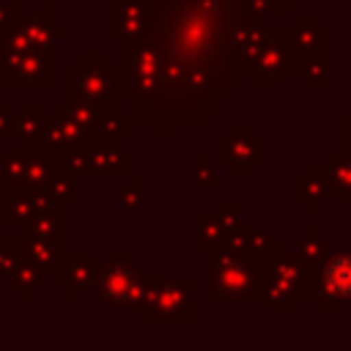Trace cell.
<instances>
[{"instance_id":"d590c367","label":"cell","mask_w":351,"mask_h":351,"mask_svg":"<svg viewBox=\"0 0 351 351\" xmlns=\"http://www.w3.org/2000/svg\"><path fill=\"white\" fill-rule=\"evenodd\" d=\"M5 228H8V225H5V208H3V195H0V236H3Z\"/></svg>"},{"instance_id":"8fae6325","label":"cell","mask_w":351,"mask_h":351,"mask_svg":"<svg viewBox=\"0 0 351 351\" xmlns=\"http://www.w3.org/2000/svg\"><path fill=\"white\" fill-rule=\"evenodd\" d=\"M8 74H11V90L27 88V90H52L55 88V55L47 52H14L0 49Z\"/></svg>"},{"instance_id":"6da1fadb","label":"cell","mask_w":351,"mask_h":351,"mask_svg":"<svg viewBox=\"0 0 351 351\" xmlns=\"http://www.w3.org/2000/svg\"><path fill=\"white\" fill-rule=\"evenodd\" d=\"M269 263L255 261L247 252L214 247L206 252V299L208 302H250L263 296Z\"/></svg>"},{"instance_id":"2e32d148","label":"cell","mask_w":351,"mask_h":351,"mask_svg":"<svg viewBox=\"0 0 351 351\" xmlns=\"http://www.w3.org/2000/svg\"><path fill=\"white\" fill-rule=\"evenodd\" d=\"M291 195L296 203L304 206V211H315L324 200H329V176H326V162L324 165H307L302 176L293 178Z\"/></svg>"},{"instance_id":"4dcf8cb0","label":"cell","mask_w":351,"mask_h":351,"mask_svg":"<svg viewBox=\"0 0 351 351\" xmlns=\"http://www.w3.org/2000/svg\"><path fill=\"white\" fill-rule=\"evenodd\" d=\"M16 16H19V5H14L8 0H0V38L14 27Z\"/></svg>"},{"instance_id":"30bf717a","label":"cell","mask_w":351,"mask_h":351,"mask_svg":"<svg viewBox=\"0 0 351 351\" xmlns=\"http://www.w3.org/2000/svg\"><path fill=\"white\" fill-rule=\"evenodd\" d=\"M329 27L318 22L313 14H296L288 25V49H291V74H299V69L321 55H329Z\"/></svg>"},{"instance_id":"ffe728a7","label":"cell","mask_w":351,"mask_h":351,"mask_svg":"<svg viewBox=\"0 0 351 351\" xmlns=\"http://www.w3.org/2000/svg\"><path fill=\"white\" fill-rule=\"evenodd\" d=\"M44 271L38 269V266H33L30 261H25V258H19V263L3 277L5 280V288L8 291H14L22 302H27L38 288H41V282H44Z\"/></svg>"},{"instance_id":"7a4b0ae2","label":"cell","mask_w":351,"mask_h":351,"mask_svg":"<svg viewBox=\"0 0 351 351\" xmlns=\"http://www.w3.org/2000/svg\"><path fill=\"white\" fill-rule=\"evenodd\" d=\"M93 293L107 310L140 313L148 296V277L137 269L126 250H112L107 252L104 263H99Z\"/></svg>"},{"instance_id":"ba28073f","label":"cell","mask_w":351,"mask_h":351,"mask_svg":"<svg viewBox=\"0 0 351 351\" xmlns=\"http://www.w3.org/2000/svg\"><path fill=\"white\" fill-rule=\"evenodd\" d=\"M217 159L219 165H228L233 176H255V170L269 159V143L258 134L252 126H236L228 137L217 143Z\"/></svg>"},{"instance_id":"484cf974","label":"cell","mask_w":351,"mask_h":351,"mask_svg":"<svg viewBox=\"0 0 351 351\" xmlns=\"http://www.w3.org/2000/svg\"><path fill=\"white\" fill-rule=\"evenodd\" d=\"M304 85L310 90H326L332 85V66H329V55H321V58H313L307 60L302 69H299Z\"/></svg>"},{"instance_id":"f546056e","label":"cell","mask_w":351,"mask_h":351,"mask_svg":"<svg viewBox=\"0 0 351 351\" xmlns=\"http://www.w3.org/2000/svg\"><path fill=\"white\" fill-rule=\"evenodd\" d=\"M19 241L16 239H3L0 236V277H5L16 263H19Z\"/></svg>"},{"instance_id":"ac0fdd59","label":"cell","mask_w":351,"mask_h":351,"mask_svg":"<svg viewBox=\"0 0 351 351\" xmlns=\"http://www.w3.org/2000/svg\"><path fill=\"white\" fill-rule=\"evenodd\" d=\"M27 192V151H5L0 154V195L11 197Z\"/></svg>"},{"instance_id":"9c48e42d","label":"cell","mask_w":351,"mask_h":351,"mask_svg":"<svg viewBox=\"0 0 351 351\" xmlns=\"http://www.w3.org/2000/svg\"><path fill=\"white\" fill-rule=\"evenodd\" d=\"M255 85L261 90L277 88L291 74V49H288V27H269V36L250 69Z\"/></svg>"},{"instance_id":"f1b7e54d","label":"cell","mask_w":351,"mask_h":351,"mask_svg":"<svg viewBox=\"0 0 351 351\" xmlns=\"http://www.w3.org/2000/svg\"><path fill=\"white\" fill-rule=\"evenodd\" d=\"M217 217H219L225 233H230V230H236V228L244 225L241 222L244 219V203L241 200H222L219 208H217Z\"/></svg>"},{"instance_id":"e0dca14e","label":"cell","mask_w":351,"mask_h":351,"mask_svg":"<svg viewBox=\"0 0 351 351\" xmlns=\"http://www.w3.org/2000/svg\"><path fill=\"white\" fill-rule=\"evenodd\" d=\"M11 118H14V134H11V140H16L19 148H25V151L38 148V137H41L44 118H47L44 104L41 101H33V99L19 101V107L11 112Z\"/></svg>"},{"instance_id":"cb8c5ba5","label":"cell","mask_w":351,"mask_h":351,"mask_svg":"<svg viewBox=\"0 0 351 351\" xmlns=\"http://www.w3.org/2000/svg\"><path fill=\"white\" fill-rule=\"evenodd\" d=\"M132 126H134V123H132L129 112L121 110V107H112V110H107V112L101 115V121H99V126H96V134L123 145V143L132 137Z\"/></svg>"},{"instance_id":"603a6c76","label":"cell","mask_w":351,"mask_h":351,"mask_svg":"<svg viewBox=\"0 0 351 351\" xmlns=\"http://www.w3.org/2000/svg\"><path fill=\"white\" fill-rule=\"evenodd\" d=\"M47 192L63 203H74L82 197V178L71 167H66V162H60L49 178V184H47Z\"/></svg>"},{"instance_id":"e575fe53","label":"cell","mask_w":351,"mask_h":351,"mask_svg":"<svg viewBox=\"0 0 351 351\" xmlns=\"http://www.w3.org/2000/svg\"><path fill=\"white\" fill-rule=\"evenodd\" d=\"M343 140H346V148L351 151V112L343 118Z\"/></svg>"},{"instance_id":"836d02e7","label":"cell","mask_w":351,"mask_h":351,"mask_svg":"<svg viewBox=\"0 0 351 351\" xmlns=\"http://www.w3.org/2000/svg\"><path fill=\"white\" fill-rule=\"evenodd\" d=\"M0 88L11 90V74H8V66H5V60H3V55H0Z\"/></svg>"},{"instance_id":"5bb4252c","label":"cell","mask_w":351,"mask_h":351,"mask_svg":"<svg viewBox=\"0 0 351 351\" xmlns=\"http://www.w3.org/2000/svg\"><path fill=\"white\" fill-rule=\"evenodd\" d=\"M19 252L25 261L38 266L47 277L55 274L63 255L69 252V239L63 236H44V233H19Z\"/></svg>"},{"instance_id":"9a60e30c","label":"cell","mask_w":351,"mask_h":351,"mask_svg":"<svg viewBox=\"0 0 351 351\" xmlns=\"http://www.w3.org/2000/svg\"><path fill=\"white\" fill-rule=\"evenodd\" d=\"M93 132L85 129L82 123L71 121L69 115H60V112H47L44 118V129H41V137H38V148L44 151H55V154H63L74 145H82L85 140H90Z\"/></svg>"},{"instance_id":"277c9868","label":"cell","mask_w":351,"mask_h":351,"mask_svg":"<svg viewBox=\"0 0 351 351\" xmlns=\"http://www.w3.org/2000/svg\"><path fill=\"white\" fill-rule=\"evenodd\" d=\"M69 96L93 101L104 110L121 107L115 63H110L101 49L82 52L80 60L71 63V69H69Z\"/></svg>"},{"instance_id":"8d00e7d4","label":"cell","mask_w":351,"mask_h":351,"mask_svg":"<svg viewBox=\"0 0 351 351\" xmlns=\"http://www.w3.org/2000/svg\"><path fill=\"white\" fill-rule=\"evenodd\" d=\"M33 3H41L44 8H55V5H60V3H66V0H33Z\"/></svg>"},{"instance_id":"d6986e66","label":"cell","mask_w":351,"mask_h":351,"mask_svg":"<svg viewBox=\"0 0 351 351\" xmlns=\"http://www.w3.org/2000/svg\"><path fill=\"white\" fill-rule=\"evenodd\" d=\"M329 200H351V151H335L326 162Z\"/></svg>"},{"instance_id":"4fadbf2b","label":"cell","mask_w":351,"mask_h":351,"mask_svg":"<svg viewBox=\"0 0 351 351\" xmlns=\"http://www.w3.org/2000/svg\"><path fill=\"white\" fill-rule=\"evenodd\" d=\"M96 271H99V263L90 250H69L63 255L60 266L55 269L52 280L71 302H82L85 293L93 291Z\"/></svg>"},{"instance_id":"1f68e13d","label":"cell","mask_w":351,"mask_h":351,"mask_svg":"<svg viewBox=\"0 0 351 351\" xmlns=\"http://www.w3.org/2000/svg\"><path fill=\"white\" fill-rule=\"evenodd\" d=\"M11 134H14V118L5 110V104L0 101V140H11Z\"/></svg>"},{"instance_id":"7402d4cb","label":"cell","mask_w":351,"mask_h":351,"mask_svg":"<svg viewBox=\"0 0 351 351\" xmlns=\"http://www.w3.org/2000/svg\"><path fill=\"white\" fill-rule=\"evenodd\" d=\"M261 299H263L266 310L274 313V315H288V313H293V304L299 302L296 293H293V288H291L288 282L277 280V277L269 274V271H266V285H263V296H261Z\"/></svg>"},{"instance_id":"44dd1931","label":"cell","mask_w":351,"mask_h":351,"mask_svg":"<svg viewBox=\"0 0 351 351\" xmlns=\"http://www.w3.org/2000/svg\"><path fill=\"white\" fill-rule=\"evenodd\" d=\"M225 241V228L217 214H195L192 217V247L200 252H208L214 247H222Z\"/></svg>"},{"instance_id":"7c38bea8","label":"cell","mask_w":351,"mask_h":351,"mask_svg":"<svg viewBox=\"0 0 351 351\" xmlns=\"http://www.w3.org/2000/svg\"><path fill=\"white\" fill-rule=\"evenodd\" d=\"M154 0H112L107 3V36L121 44H134L151 25Z\"/></svg>"},{"instance_id":"83f0119b","label":"cell","mask_w":351,"mask_h":351,"mask_svg":"<svg viewBox=\"0 0 351 351\" xmlns=\"http://www.w3.org/2000/svg\"><path fill=\"white\" fill-rule=\"evenodd\" d=\"M192 184L197 189H217L219 186L217 167L208 162V156L203 151H195V156H192Z\"/></svg>"},{"instance_id":"5b68a950","label":"cell","mask_w":351,"mask_h":351,"mask_svg":"<svg viewBox=\"0 0 351 351\" xmlns=\"http://www.w3.org/2000/svg\"><path fill=\"white\" fill-rule=\"evenodd\" d=\"M66 167H71L80 178L93 176V178H107V176H129L132 173V159L121 143H112L107 137L93 134L82 145H74L60 154Z\"/></svg>"},{"instance_id":"74e56055","label":"cell","mask_w":351,"mask_h":351,"mask_svg":"<svg viewBox=\"0 0 351 351\" xmlns=\"http://www.w3.org/2000/svg\"><path fill=\"white\" fill-rule=\"evenodd\" d=\"M8 3H14V5H22V3H33V0H8Z\"/></svg>"},{"instance_id":"8992f818","label":"cell","mask_w":351,"mask_h":351,"mask_svg":"<svg viewBox=\"0 0 351 351\" xmlns=\"http://www.w3.org/2000/svg\"><path fill=\"white\" fill-rule=\"evenodd\" d=\"M66 36H69V30L55 22L52 8H44L38 14H22L19 11L14 27L0 38V49L55 55V44L60 38H66Z\"/></svg>"},{"instance_id":"52a82bcc","label":"cell","mask_w":351,"mask_h":351,"mask_svg":"<svg viewBox=\"0 0 351 351\" xmlns=\"http://www.w3.org/2000/svg\"><path fill=\"white\" fill-rule=\"evenodd\" d=\"M315 310L343 313L351 302V252H329L315 263Z\"/></svg>"},{"instance_id":"d6a6232c","label":"cell","mask_w":351,"mask_h":351,"mask_svg":"<svg viewBox=\"0 0 351 351\" xmlns=\"http://www.w3.org/2000/svg\"><path fill=\"white\" fill-rule=\"evenodd\" d=\"M266 5H269V14L271 16L293 14V0H266Z\"/></svg>"},{"instance_id":"3957f363","label":"cell","mask_w":351,"mask_h":351,"mask_svg":"<svg viewBox=\"0 0 351 351\" xmlns=\"http://www.w3.org/2000/svg\"><path fill=\"white\" fill-rule=\"evenodd\" d=\"M195 280L184 277H148V296L140 310L145 326H189L195 321L192 296Z\"/></svg>"},{"instance_id":"4316f807","label":"cell","mask_w":351,"mask_h":351,"mask_svg":"<svg viewBox=\"0 0 351 351\" xmlns=\"http://www.w3.org/2000/svg\"><path fill=\"white\" fill-rule=\"evenodd\" d=\"M118 208L123 214H137L145 208V181L140 176H134L129 184L118 189Z\"/></svg>"},{"instance_id":"d4e9b609","label":"cell","mask_w":351,"mask_h":351,"mask_svg":"<svg viewBox=\"0 0 351 351\" xmlns=\"http://www.w3.org/2000/svg\"><path fill=\"white\" fill-rule=\"evenodd\" d=\"M291 250H293L304 263H313V266H315V263H321V261L332 252V244H329L326 239H321L318 230L310 225V228L304 230V236L291 244Z\"/></svg>"}]
</instances>
